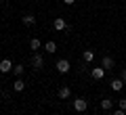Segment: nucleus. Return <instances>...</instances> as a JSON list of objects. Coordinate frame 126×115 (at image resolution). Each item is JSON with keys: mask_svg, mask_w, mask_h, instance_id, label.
<instances>
[{"mask_svg": "<svg viewBox=\"0 0 126 115\" xmlns=\"http://www.w3.org/2000/svg\"><path fill=\"white\" fill-rule=\"evenodd\" d=\"M55 67H57V71H59V73H67V71L72 69V65H69V61H67V59H59V61L55 63Z\"/></svg>", "mask_w": 126, "mask_h": 115, "instance_id": "f257e3e1", "label": "nucleus"}, {"mask_svg": "<svg viewBox=\"0 0 126 115\" xmlns=\"http://www.w3.org/2000/svg\"><path fill=\"white\" fill-rule=\"evenodd\" d=\"M13 63H11V59H2L0 61V73H11L13 71Z\"/></svg>", "mask_w": 126, "mask_h": 115, "instance_id": "f03ea898", "label": "nucleus"}, {"mask_svg": "<svg viewBox=\"0 0 126 115\" xmlns=\"http://www.w3.org/2000/svg\"><path fill=\"white\" fill-rule=\"evenodd\" d=\"M32 65L36 67V69H42V67H44V57H42L40 52H36L32 57Z\"/></svg>", "mask_w": 126, "mask_h": 115, "instance_id": "7ed1b4c3", "label": "nucleus"}, {"mask_svg": "<svg viewBox=\"0 0 126 115\" xmlns=\"http://www.w3.org/2000/svg\"><path fill=\"white\" fill-rule=\"evenodd\" d=\"M74 109L80 111V113H82V111H86V109H88V102H86V98H76V101H74Z\"/></svg>", "mask_w": 126, "mask_h": 115, "instance_id": "20e7f679", "label": "nucleus"}, {"mask_svg": "<svg viewBox=\"0 0 126 115\" xmlns=\"http://www.w3.org/2000/svg\"><path fill=\"white\" fill-rule=\"evenodd\" d=\"M113 65H116V63H113V59L109 57V54H105L103 61H101V67H103L105 71H109V69H113Z\"/></svg>", "mask_w": 126, "mask_h": 115, "instance_id": "39448f33", "label": "nucleus"}, {"mask_svg": "<svg viewBox=\"0 0 126 115\" xmlns=\"http://www.w3.org/2000/svg\"><path fill=\"white\" fill-rule=\"evenodd\" d=\"M90 75H93V80H103L105 77V69L103 67H94V69L90 71Z\"/></svg>", "mask_w": 126, "mask_h": 115, "instance_id": "423d86ee", "label": "nucleus"}, {"mask_svg": "<svg viewBox=\"0 0 126 115\" xmlns=\"http://www.w3.org/2000/svg\"><path fill=\"white\" fill-rule=\"evenodd\" d=\"M53 27H55L57 31H61V29H67V23H65V19L57 17V19H55V23H53Z\"/></svg>", "mask_w": 126, "mask_h": 115, "instance_id": "0eeeda50", "label": "nucleus"}, {"mask_svg": "<svg viewBox=\"0 0 126 115\" xmlns=\"http://www.w3.org/2000/svg\"><path fill=\"white\" fill-rule=\"evenodd\" d=\"M21 21H23V25H34V23H36V17H34L32 13H25L21 17Z\"/></svg>", "mask_w": 126, "mask_h": 115, "instance_id": "6e6552de", "label": "nucleus"}, {"mask_svg": "<svg viewBox=\"0 0 126 115\" xmlns=\"http://www.w3.org/2000/svg\"><path fill=\"white\" fill-rule=\"evenodd\" d=\"M69 96H72V90H69L67 86H61V88H59V98L65 101V98H69Z\"/></svg>", "mask_w": 126, "mask_h": 115, "instance_id": "1a4fd4ad", "label": "nucleus"}, {"mask_svg": "<svg viewBox=\"0 0 126 115\" xmlns=\"http://www.w3.org/2000/svg\"><path fill=\"white\" fill-rule=\"evenodd\" d=\"M82 61L90 65V63L94 61V52H93V50H84V54H82Z\"/></svg>", "mask_w": 126, "mask_h": 115, "instance_id": "9d476101", "label": "nucleus"}, {"mask_svg": "<svg viewBox=\"0 0 126 115\" xmlns=\"http://www.w3.org/2000/svg\"><path fill=\"white\" fill-rule=\"evenodd\" d=\"M13 90H15V92H23V90H25V84H23V80H21V77L13 82Z\"/></svg>", "mask_w": 126, "mask_h": 115, "instance_id": "9b49d317", "label": "nucleus"}, {"mask_svg": "<svg viewBox=\"0 0 126 115\" xmlns=\"http://www.w3.org/2000/svg\"><path fill=\"white\" fill-rule=\"evenodd\" d=\"M122 86H124V82H122V77H116V80H111V90H116V92H120Z\"/></svg>", "mask_w": 126, "mask_h": 115, "instance_id": "f8f14e48", "label": "nucleus"}, {"mask_svg": "<svg viewBox=\"0 0 126 115\" xmlns=\"http://www.w3.org/2000/svg\"><path fill=\"white\" fill-rule=\"evenodd\" d=\"M111 107H113V101H111V98H103V101H101V109H103V111H109Z\"/></svg>", "mask_w": 126, "mask_h": 115, "instance_id": "ddd939ff", "label": "nucleus"}, {"mask_svg": "<svg viewBox=\"0 0 126 115\" xmlns=\"http://www.w3.org/2000/svg\"><path fill=\"white\" fill-rule=\"evenodd\" d=\"M44 50H46V52H55V50H57V44H55L53 40H48V42L44 44Z\"/></svg>", "mask_w": 126, "mask_h": 115, "instance_id": "4468645a", "label": "nucleus"}, {"mask_svg": "<svg viewBox=\"0 0 126 115\" xmlns=\"http://www.w3.org/2000/svg\"><path fill=\"white\" fill-rule=\"evenodd\" d=\"M30 46H32V50H40V40H38V38H32L30 40Z\"/></svg>", "mask_w": 126, "mask_h": 115, "instance_id": "2eb2a0df", "label": "nucleus"}, {"mask_svg": "<svg viewBox=\"0 0 126 115\" xmlns=\"http://www.w3.org/2000/svg\"><path fill=\"white\" fill-rule=\"evenodd\" d=\"M13 73L21 77V73H23V67H21V65H15V67H13Z\"/></svg>", "mask_w": 126, "mask_h": 115, "instance_id": "dca6fc26", "label": "nucleus"}, {"mask_svg": "<svg viewBox=\"0 0 126 115\" xmlns=\"http://www.w3.org/2000/svg\"><path fill=\"white\" fill-rule=\"evenodd\" d=\"M118 109H124V111H126V98H122V101H118Z\"/></svg>", "mask_w": 126, "mask_h": 115, "instance_id": "f3484780", "label": "nucleus"}, {"mask_svg": "<svg viewBox=\"0 0 126 115\" xmlns=\"http://www.w3.org/2000/svg\"><path fill=\"white\" fill-rule=\"evenodd\" d=\"M113 115H126V111L124 109H118V111H113Z\"/></svg>", "mask_w": 126, "mask_h": 115, "instance_id": "a211bd4d", "label": "nucleus"}, {"mask_svg": "<svg viewBox=\"0 0 126 115\" xmlns=\"http://www.w3.org/2000/svg\"><path fill=\"white\" fill-rule=\"evenodd\" d=\"M120 77H122V82H126V67L122 69V75H120Z\"/></svg>", "mask_w": 126, "mask_h": 115, "instance_id": "6ab92c4d", "label": "nucleus"}, {"mask_svg": "<svg viewBox=\"0 0 126 115\" xmlns=\"http://www.w3.org/2000/svg\"><path fill=\"white\" fill-rule=\"evenodd\" d=\"M63 2H65V4H74V2H76V0H63Z\"/></svg>", "mask_w": 126, "mask_h": 115, "instance_id": "aec40b11", "label": "nucleus"}, {"mask_svg": "<svg viewBox=\"0 0 126 115\" xmlns=\"http://www.w3.org/2000/svg\"><path fill=\"white\" fill-rule=\"evenodd\" d=\"M0 92H2V88H0Z\"/></svg>", "mask_w": 126, "mask_h": 115, "instance_id": "412c9836", "label": "nucleus"}]
</instances>
